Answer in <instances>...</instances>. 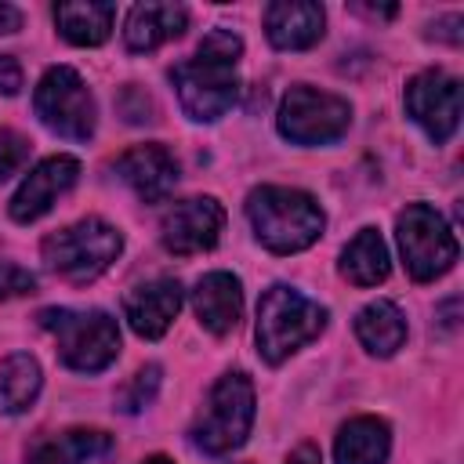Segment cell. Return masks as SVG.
I'll return each mask as SVG.
<instances>
[{
	"label": "cell",
	"mask_w": 464,
	"mask_h": 464,
	"mask_svg": "<svg viewBox=\"0 0 464 464\" xmlns=\"http://www.w3.org/2000/svg\"><path fill=\"white\" fill-rule=\"evenodd\" d=\"M239 58H243V40L232 29H210L196 54L178 62L170 69V83L178 91V102L188 120L196 123H214L221 120L236 98H239Z\"/></svg>",
	"instance_id": "cell-1"
},
{
	"label": "cell",
	"mask_w": 464,
	"mask_h": 464,
	"mask_svg": "<svg viewBox=\"0 0 464 464\" xmlns=\"http://www.w3.org/2000/svg\"><path fill=\"white\" fill-rule=\"evenodd\" d=\"M286 464H323V453H319L315 442H301V446L286 457Z\"/></svg>",
	"instance_id": "cell-29"
},
{
	"label": "cell",
	"mask_w": 464,
	"mask_h": 464,
	"mask_svg": "<svg viewBox=\"0 0 464 464\" xmlns=\"http://www.w3.org/2000/svg\"><path fill=\"white\" fill-rule=\"evenodd\" d=\"M116 22V4L105 0H69L54 7V25L72 47H98L109 40Z\"/></svg>",
	"instance_id": "cell-20"
},
{
	"label": "cell",
	"mask_w": 464,
	"mask_h": 464,
	"mask_svg": "<svg viewBox=\"0 0 464 464\" xmlns=\"http://www.w3.org/2000/svg\"><path fill=\"white\" fill-rule=\"evenodd\" d=\"M160 366L156 362H149V366H141L134 377H130V384L123 388V395H120V410L123 413H138V410H145L152 399H156V392H160Z\"/></svg>",
	"instance_id": "cell-24"
},
{
	"label": "cell",
	"mask_w": 464,
	"mask_h": 464,
	"mask_svg": "<svg viewBox=\"0 0 464 464\" xmlns=\"http://www.w3.org/2000/svg\"><path fill=\"white\" fill-rule=\"evenodd\" d=\"M431 29H435V36H442V40H450V44H460V14H446V18L435 22Z\"/></svg>",
	"instance_id": "cell-28"
},
{
	"label": "cell",
	"mask_w": 464,
	"mask_h": 464,
	"mask_svg": "<svg viewBox=\"0 0 464 464\" xmlns=\"http://www.w3.org/2000/svg\"><path fill=\"white\" fill-rule=\"evenodd\" d=\"M395 239L413 283H431L446 276L460 254L450 221L431 203H406V210H399L395 218Z\"/></svg>",
	"instance_id": "cell-7"
},
{
	"label": "cell",
	"mask_w": 464,
	"mask_h": 464,
	"mask_svg": "<svg viewBox=\"0 0 464 464\" xmlns=\"http://www.w3.org/2000/svg\"><path fill=\"white\" fill-rule=\"evenodd\" d=\"M276 127L294 145H334L352 127V105L341 94L294 83L279 102Z\"/></svg>",
	"instance_id": "cell-8"
},
{
	"label": "cell",
	"mask_w": 464,
	"mask_h": 464,
	"mask_svg": "<svg viewBox=\"0 0 464 464\" xmlns=\"http://www.w3.org/2000/svg\"><path fill=\"white\" fill-rule=\"evenodd\" d=\"M112 450V435L102 428H65L58 435L40 439L25 464H91Z\"/></svg>",
	"instance_id": "cell-19"
},
{
	"label": "cell",
	"mask_w": 464,
	"mask_h": 464,
	"mask_svg": "<svg viewBox=\"0 0 464 464\" xmlns=\"http://www.w3.org/2000/svg\"><path fill=\"white\" fill-rule=\"evenodd\" d=\"M36 290V276L14 261H0V301H11V297H25Z\"/></svg>",
	"instance_id": "cell-26"
},
{
	"label": "cell",
	"mask_w": 464,
	"mask_h": 464,
	"mask_svg": "<svg viewBox=\"0 0 464 464\" xmlns=\"http://www.w3.org/2000/svg\"><path fill=\"white\" fill-rule=\"evenodd\" d=\"M116 174L120 181L130 185V192L141 203H163L178 185V160L163 145L145 141V145H130L116 160Z\"/></svg>",
	"instance_id": "cell-14"
},
{
	"label": "cell",
	"mask_w": 464,
	"mask_h": 464,
	"mask_svg": "<svg viewBox=\"0 0 464 464\" xmlns=\"http://www.w3.org/2000/svg\"><path fill=\"white\" fill-rule=\"evenodd\" d=\"M36 319L54 337L58 359L76 373H102L120 355V326L102 308H44Z\"/></svg>",
	"instance_id": "cell-4"
},
{
	"label": "cell",
	"mask_w": 464,
	"mask_h": 464,
	"mask_svg": "<svg viewBox=\"0 0 464 464\" xmlns=\"http://www.w3.org/2000/svg\"><path fill=\"white\" fill-rule=\"evenodd\" d=\"M141 464H174V460H170V457H163V453H152V457H145Z\"/></svg>",
	"instance_id": "cell-31"
},
{
	"label": "cell",
	"mask_w": 464,
	"mask_h": 464,
	"mask_svg": "<svg viewBox=\"0 0 464 464\" xmlns=\"http://www.w3.org/2000/svg\"><path fill=\"white\" fill-rule=\"evenodd\" d=\"M246 221L257 243L272 254L308 250L326 228V214L315 196L290 185H257L246 196Z\"/></svg>",
	"instance_id": "cell-2"
},
{
	"label": "cell",
	"mask_w": 464,
	"mask_h": 464,
	"mask_svg": "<svg viewBox=\"0 0 464 464\" xmlns=\"http://www.w3.org/2000/svg\"><path fill=\"white\" fill-rule=\"evenodd\" d=\"M392 453V428L388 420L362 413L337 428L334 460L337 464H384Z\"/></svg>",
	"instance_id": "cell-18"
},
{
	"label": "cell",
	"mask_w": 464,
	"mask_h": 464,
	"mask_svg": "<svg viewBox=\"0 0 464 464\" xmlns=\"http://www.w3.org/2000/svg\"><path fill=\"white\" fill-rule=\"evenodd\" d=\"M29 152H33L29 138L4 127V130H0V181H7L11 174H18V170L29 163Z\"/></svg>",
	"instance_id": "cell-25"
},
{
	"label": "cell",
	"mask_w": 464,
	"mask_h": 464,
	"mask_svg": "<svg viewBox=\"0 0 464 464\" xmlns=\"http://www.w3.org/2000/svg\"><path fill=\"white\" fill-rule=\"evenodd\" d=\"M123 250V232L102 218H83L72 221L51 236H44L40 243V257L44 265L62 276L65 283H94L102 272L112 268V261Z\"/></svg>",
	"instance_id": "cell-6"
},
{
	"label": "cell",
	"mask_w": 464,
	"mask_h": 464,
	"mask_svg": "<svg viewBox=\"0 0 464 464\" xmlns=\"http://www.w3.org/2000/svg\"><path fill=\"white\" fill-rule=\"evenodd\" d=\"M355 337L370 355L388 359L406 344V315L395 301H370L355 312Z\"/></svg>",
	"instance_id": "cell-21"
},
{
	"label": "cell",
	"mask_w": 464,
	"mask_h": 464,
	"mask_svg": "<svg viewBox=\"0 0 464 464\" xmlns=\"http://www.w3.org/2000/svg\"><path fill=\"white\" fill-rule=\"evenodd\" d=\"M22 29V11L14 4H0V36L4 33H18Z\"/></svg>",
	"instance_id": "cell-30"
},
{
	"label": "cell",
	"mask_w": 464,
	"mask_h": 464,
	"mask_svg": "<svg viewBox=\"0 0 464 464\" xmlns=\"http://www.w3.org/2000/svg\"><path fill=\"white\" fill-rule=\"evenodd\" d=\"M254 413H257L254 381L243 370H228L214 381L207 406L199 410V417L188 428V439L196 450H203L210 457H225L246 442V435L254 428Z\"/></svg>",
	"instance_id": "cell-5"
},
{
	"label": "cell",
	"mask_w": 464,
	"mask_h": 464,
	"mask_svg": "<svg viewBox=\"0 0 464 464\" xmlns=\"http://www.w3.org/2000/svg\"><path fill=\"white\" fill-rule=\"evenodd\" d=\"M181 301H185V290L178 279L170 276H160V279H149L141 286H134L127 297H123V319L130 323V330L145 341H156L170 330V323L178 319L181 312Z\"/></svg>",
	"instance_id": "cell-13"
},
{
	"label": "cell",
	"mask_w": 464,
	"mask_h": 464,
	"mask_svg": "<svg viewBox=\"0 0 464 464\" xmlns=\"http://www.w3.org/2000/svg\"><path fill=\"white\" fill-rule=\"evenodd\" d=\"M388 272H392L388 243L381 239L377 228H359L355 239L341 250V276L352 286H377L388 279Z\"/></svg>",
	"instance_id": "cell-22"
},
{
	"label": "cell",
	"mask_w": 464,
	"mask_h": 464,
	"mask_svg": "<svg viewBox=\"0 0 464 464\" xmlns=\"http://www.w3.org/2000/svg\"><path fill=\"white\" fill-rule=\"evenodd\" d=\"M326 319L330 312L319 301L304 297L297 286L272 283L257 301V326H254L261 359L272 366L286 362L297 348H304L326 330Z\"/></svg>",
	"instance_id": "cell-3"
},
{
	"label": "cell",
	"mask_w": 464,
	"mask_h": 464,
	"mask_svg": "<svg viewBox=\"0 0 464 464\" xmlns=\"http://www.w3.org/2000/svg\"><path fill=\"white\" fill-rule=\"evenodd\" d=\"M44 388L40 362L29 352L0 355V413H25Z\"/></svg>",
	"instance_id": "cell-23"
},
{
	"label": "cell",
	"mask_w": 464,
	"mask_h": 464,
	"mask_svg": "<svg viewBox=\"0 0 464 464\" xmlns=\"http://www.w3.org/2000/svg\"><path fill=\"white\" fill-rule=\"evenodd\" d=\"M33 109L51 134L69 138V141H87L94 134V123H98L94 98L72 65H51L36 80Z\"/></svg>",
	"instance_id": "cell-9"
},
{
	"label": "cell",
	"mask_w": 464,
	"mask_h": 464,
	"mask_svg": "<svg viewBox=\"0 0 464 464\" xmlns=\"http://www.w3.org/2000/svg\"><path fill=\"white\" fill-rule=\"evenodd\" d=\"M326 33V11L312 0H272L265 7V36L276 51H308Z\"/></svg>",
	"instance_id": "cell-15"
},
{
	"label": "cell",
	"mask_w": 464,
	"mask_h": 464,
	"mask_svg": "<svg viewBox=\"0 0 464 464\" xmlns=\"http://www.w3.org/2000/svg\"><path fill=\"white\" fill-rule=\"evenodd\" d=\"M406 116L435 141H450L460 123V80L446 69H424L406 83Z\"/></svg>",
	"instance_id": "cell-10"
},
{
	"label": "cell",
	"mask_w": 464,
	"mask_h": 464,
	"mask_svg": "<svg viewBox=\"0 0 464 464\" xmlns=\"http://www.w3.org/2000/svg\"><path fill=\"white\" fill-rule=\"evenodd\" d=\"M185 25H188V11L181 4L145 0V4L130 7L127 25H123V44H127V51L145 54V51H156V47L178 40L185 33Z\"/></svg>",
	"instance_id": "cell-17"
},
{
	"label": "cell",
	"mask_w": 464,
	"mask_h": 464,
	"mask_svg": "<svg viewBox=\"0 0 464 464\" xmlns=\"http://www.w3.org/2000/svg\"><path fill=\"white\" fill-rule=\"evenodd\" d=\"M18 91H22V65L0 54V94H18Z\"/></svg>",
	"instance_id": "cell-27"
},
{
	"label": "cell",
	"mask_w": 464,
	"mask_h": 464,
	"mask_svg": "<svg viewBox=\"0 0 464 464\" xmlns=\"http://www.w3.org/2000/svg\"><path fill=\"white\" fill-rule=\"evenodd\" d=\"M192 312L214 337L232 334L243 315V283L232 272H207L192 290Z\"/></svg>",
	"instance_id": "cell-16"
},
{
	"label": "cell",
	"mask_w": 464,
	"mask_h": 464,
	"mask_svg": "<svg viewBox=\"0 0 464 464\" xmlns=\"http://www.w3.org/2000/svg\"><path fill=\"white\" fill-rule=\"evenodd\" d=\"M80 178V160L69 156V152H58V156H47L40 160L25 178L22 185L14 188L11 203H7V214L11 221L18 225H29V221H40Z\"/></svg>",
	"instance_id": "cell-12"
},
{
	"label": "cell",
	"mask_w": 464,
	"mask_h": 464,
	"mask_svg": "<svg viewBox=\"0 0 464 464\" xmlns=\"http://www.w3.org/2000/svg\"><path fill=\"white\" fill-rule=\"evenodd\" d=\"M221 228H225V207L214 196H192V199L174 203L163 214V221H160V243L170 254L188 257V254L214 250L218 239H221Z\"/></svg>",
	"instance_id": "cell-11"
}]
</instances>
